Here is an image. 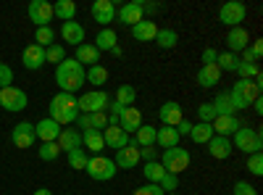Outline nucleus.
<instances>
[{
    "instance_id": "53",
    "label": "nucleus",
    "mask_w": 263,
    "mask_h": 195,
    "mask_svg": "<svg viewBox=\"0 0 263 195\" xmlns=\"http://www.w3.org/2000/svg\"><path fill=\"white\" fill-rule=\"evenodd\" d=\"M216 58H218V50H216V48H205V50H203V66H211V63H216Z\"/></svg>"
},
{
    "instance_id": "16",
    "label": "nucleus",
    "mask_w": 263,
    "mask_h": 195,
    "mask_svg": "<svg viewBox=\"0 0 263 195\" xmlns=\"http://www.w3.org/2000/svg\"><path fill=\"white\" fill-rule=\"evenodd\" d=\"M21 63L29 69V72H37V69H42L45 66V48H40V45H27L24 48V53H21Z\"/></svg>"
},
{
    "instance_id": "29",
    "label": "nucleus",
    "mask_w": 263,
    "mask_h": 195,
    "mask_svg": "<svg viewBox=\"0 0 263 195\" xmlns=\"http://www.w3.org/2000/svg\"><path fill=\"white\" fill-rule=\"evenodd\" d=\"M218 79H221V72H218L216 63H211V66H200V72H197V84H200L203 90L216 87Z\"/></svg>"
},
{
    "instance_id": "42",
    "label": "nucleus",
    "mask_w": 263,
    "mask_h": 195,
    "mask_svg": "<svg viewBox=\"0 0 263 195\" xmlns=\"http://www.w3.org/2000/svg\"><path fill=\"white\" fill-rule=\"evenodd\" d=\"M58 153H61L58 143H42V145L37 148V156H40L42 161H55V158H58Z\"/></svg>"
},
{
    "instance_id": "59",
    "label": "nucleus",
    "mask_w": 263,
    "mask_h": 195,
    "mask_svg": "<svg viewBox=\"0 0 263 195\" xmlns=\"http://www.w3.org/2000/svg\"><path fill=\"white\" fill-rule=\"evenodd\" d=\"M166 195H179V192H166Z\"/></svg>"
},
{
    "instance_id": "21",
    "label": "nucleus",
    "mask_w": 263,
    "mask_h": 195,
    "mask_svg": "<svg viewBox=\"0 0 263 195\" xmlns=\"http://www.w3.org/2000/svg\"><path fill=\"white\" fill-rule=\"evenodd\" d=\"M119 127L124 129L126 135H135L137 129L142 127V111H140L137 105H126V111H124V116H121Z\"/></svg>"
},
{
    "instance_id": "32",
    "label": "nucleus",
    "mask_w": 263,
    "mask_h": 195,
    "mask_svg": "<svg viewBox=\"0 0 263 195\" xmlns=\"http://www.w3.org/2000/svg\"><path fill=\"white\" fill-rule=\"evenodd\" d=\"M53 16H58L61 21H74L77 3L74 0H58V3H53Z\"/></svg>"
},
{
    "instance_id": "27",
    "label": "nucleus",
    "mask_w": 263,
    "mask_h": 195,
    "mask_svg": "<svg viewBox=\"0 0 263 195\" xmlns=\"http://www.w3.org/2000/svg\"><path fill=\"white\" fill-rule=\"evenodd\" d=\"M82 148L90 150V153H95V156H103V148H105L103 132H98V129H87V132H82Z\"/></svg>"
},
{
    "instance_id": "34",
    "label": "nucleus",
    "mask_w": 263,
    "mask_h": 195,
    "mask_svg": "<svg viewBox=\"0 0 263 195\" xmlns=\"http://www.w3.org/2000/svg\"><path fill=\"white\" fill-rule=\"evenodd\" d=\"M135 143L140 148H150V145H156V127H150V124H142L137 132H135Z\"/></svg>"
},
{
    "instance_id": "47",
    "label": "nucleus",
    "mask_w": 263,
    "mask_h": 195,
    "mask_svg": "<svg viewBox=\"0 0 263 195\" xmlns=\"http://www.w3.org/2000/svg\"><path fill=\"white\" fill-rule=\"evenodd\" d=\"M248 169H250L253 177H260L263 174V156L260 153H250L248 156Z\"/></svg>"
},
{
    "instance_id": "28",
    "label": "nucleus",
    "mask_w": 263,
    "mask_h": 195,
    "mask_svg": "<svg viewBox=\"0 0 263 195\" xmlns=\"http://www.w3.org/2000/svg\"><path fill=\"white\" fill-rule=\"evenodd\" d=\"M92 45L100 50V53H111L116 45H119V34L111 29V27H105V29H100L98 34H95V42Z\"/></svg>"
},
{
    "instance_id": "15",
    "label": "nucleus",
    "mask_w": 263,
    "mask_h": 195,
    "mask_svg": "<svg viewBox=\"0 0 263 195\" xmlns=\"http://www.w3.org/2000/svg\"><path fill=\"white\" fill-rule=\"evenodd\" d=\"M55 143H58V148L63 150V153H71V150L82 148V132L77 127H63Z\"/></svg>"
},
{
    "instance_id": "38",
    "label": "nucleus",
    "mask_w": 263,
    "mask_h": 195,
    "mask_svg": "<svg viewBox=\"0 0 263 195\" xmlns=\"http://www.w3.org/2000/svg\"><path fill=\"white\" fill-rule=\"evenodd\" d=\"M237 63H239V58L234 56V53H218V58H216V66H218V72H237Z\"/></svg>"
},
{
    "instance_id": "50",
    "label": "nucleus",
    "mask_w": 263,
    "mask_h": 195,
    "mask_svg": "<svg viewBox=\"0 0 263 195\" xmlns=\"http://www.w3.org/2000/svg\"><path fill=\"white\" fill-rule=\"evenodd\" d=\"M132 195H166L158 185H153V182H145V185H140L135 192H132Z\"/></svg>"
},
{
    "instance_id": "54",
    "label": "nucleus",
    "mask_w": 263,
    "mask_h": 195,
    "mask_svg": "<svg viewBox=\"0 0 263 195\" xmlns=\"http://www.w3.org/2000/svg\"><path fill=\"white\" fill-rule=\"evenodd\" d=\"M163 6L161 3H147V0H142V16L147 13V16H153V13H158Z\"/></svg>"
},
{
    "instance_id": "20",
    "label": "nucleus",
    "mask_w": 263,
    "mask_h": 195,
    "mask_svg": "<svg viewBox=\"0 0 263 195\" xmlns=\"http://www.w3.org/2000/svg\"><path fill=\"white\" fill-rule=\"evenodd\" d=\"M34 135H37V140H40V143H55V140H58V135H61V127L48 116V119H42V121H37V124H34Z\"/></svg>"
},
{
    "instance_id": "25",
    "label": "nucleus",
    "mask_w": 263,
    "mask_h": 195,
    "mask_svg": "<svg viewBox=\"0 0 263 195\" xmlns=\"http://www.w3.org/2000/svg\"><path fill=\"white\" fill-rule=\"evenodd\" d=\"M158 34V24L156 21H150V19H142L140 24L132 27V37H135L137 42H153Z\"/></svg>"
},
{
    "instance_id": "49",
    "label": "nucleus",
    "mask_w": 263,
    "mask_h": 195,
    "mask_svg": "<svg viewBox=\"0 0 263 195\" xmlns=\"http://www.w3.org/2000/svg\"><path fill=\"white\" fill-rule=\"evenodd\" d=\"M232 195H258V190H255L250 182L239 180V182H234V187H232Z\"/></svg>"
},
{
    "instance_id": "45",
    "label": "nucleus",
    "mask_w": 263,
    "mask_h": 195,
    "mask_svg": "<svg viewBox=\"0 0 263 195\" xmlns=\"http://www.w3.org/2000/svg\"><path fill=\"white\" fill-rule=\"evenodd\" d=\"M61 61H66V50L61 45H55V42H53L50 48H45V63H55V66H58Z\"/></svg>"
},
{
    "instance_id": "3",
    "label": "nucleus",
    "mask_w": 263,
    "mask_h": 195,
    "mask_svg": "<svg viewBox=\"0 0 263 195\" xmlns=\"http://www.w3.org/2000/svg\"><path fill=\"white\" fill-rule=\"evenodd\" d=\"M234 111H248V105H253V100L260 98V84H255L253 79H237L229 90Z\"/></svg>"
},
{
    "instance_id": "52",
    "label": "nucleus",
    "mask_w": 263,
    "mask_h": 195,
    "mask_svg": "<svg viewBox=\"0 0 263 195\" xmlns=\"http://www.w3.org/2000/svg\"><path fill=\"white\" fill-rule=\"evenodd\" d=\"M158 158V150L156 148H140V161H145V164H150V161H156Z\"/></svg>"
},
{
    "instance_id": "57",
    "label": "nucleus",
    "mask_w": 263,
    "mask_h": 195,
    "mask_svg": "<svg viewBox=\"0 0 263 195\" xmlns=\"http://www.w3.org/2000/svg\"><path fill=\"white\" fill-rule=\"evenodd\" d=\"M34 195H53V192H50L48 187H37V190H34Z\"/></svg>"
},
{
    "instance_id": "37",
    "label": "nucleus",
    "mask_w": 263,
    "mask_h": 195,
    "mask_svg": "<svg viewBox=\"0 0 263 195\" xmlns=\"http://www.w3.org/2000/svg\"><path fill=\"white\" fill-rule=\"evenodd\" d=\"M84 77H87V82H90V84H105L111 74H108V69H105V66L95 63V66H90V69H87V74H84Z\"/></svg>"
},
{
    "instance_id": "13",
    "label": "nucleus",
    "mask_w": 263,
    "mask_h": 195,
    "mask_svg": "<svg viewBox=\"0 0 263 195\" xmlns=\"http://www.w3.org/2000/svg\"><path fill=\"white\" fill-rule=\"evenodd\" d=\"M11 140L16 148H32L37 143V135H34V124L32 121H21L13 127V132H11Z\"/></svg>"
},
{
    "instance_id": "41",
    "label": "nucleus",
    "mask_w": 263,
    "mask_h": 195,
    "mask_svg": "<svg viewBox=\"0 0 263 195\" xmlns=\"http://www.w3.org/2000/svg\"><path fill=\"white\" fill-rule=\"evenodd\" d=\"M137 100V90L132 87V84H121V87L116 90V103H121V105H132Z\"/></svg>"
},
{
    "instance_id": "11",
    "label": "nucleus",
    "mask_w": 263,
    "mask_h": 195,
    "mask_svg": "<svg viewBox=\"0 0 263 195\" xmlns=\"http://www.w3.org/2000/svg\"><path fill=\"white\" fill-rule=\"evenodd\" d=\"M90 13H92V21H98L103 29L111 24V21H116V6H114V0H95Z\"/></svg>"
},
{
    "instance_id": "19",
    "label": "nucleus",
    "mask_w": 263,
    "mask_h": 195,
    "mask_svg": "<svg viewBox=\"0 0 263 195\" xmlns=\"http://www.w3.org/2000/svg\"><path fill=\"white\" fill-rule=\"evenodd\" d=\"M213 135H218V137H232L239 127H242V121H239L237 116H216L213 119Z\"/></svg>"
},
{
    "instance_id": "26",
    "label": "nucleus",
    "mask_w": 263,
    "mask_h": 195,
    "mask_svg": "<svg viewBox=\"0 0 263 195\" xmlns=\"http://www.w3.org/2000/svg\"><path fill=\"white\" fill-rule=\"evenodd\" d=\"M74 61L82 63V66H95V63H100V50L92 45V42H82V45L77 48Z\"/></svg>"
},
{
    "instance_id": "8",
    "label": "nucleus",
    "mask_w": 263,
    "mask_h": 195,
    "mask_svg": "<svg viewBox=\"0 0 263 195\" xmlns=\"http://www.w3.org/2000/svg\"><path fill=\"white\" fill-rule=\"evenodd\" d=\"M161 166L168 171V174H182V171H187V166H190V150H184V148H168V150H163V161H161Z\"/></svg>"
},
{
    "instance_id": "9",
    "label": "nucleus",
    "mask_w": 263,
    "mask_h": 195,
    "mask_svg": "<svg viewBox=\"0 0 263 195\" xmlns=\"http://www.w3.org/2000/svg\"><path fill=\"white\" fill-rule=\"evenodd\" d=\"M27 103H29V98H27V93L21 90V87H0V105H3V111H8V114H18V111H24L27 108Z\"/></svg>"
},
{
    "instance_id": "12",
    "label": "nucleus",
    "mask_w": 263,
    "mask_h": 195,
    "mask_svg": "<svg viewBox=\"0 0 263 195\" xmlns=\"http://www.w3.org/2000/svg\"><path fill=\"white\" fill-rule=\"evenodd\" d=\"M114 164H116V169H135V166L140 164V145H137L135 140H129L126 148L116 150Z\"/></svg>"
},
{
    "instance_id": "2",
    "label": "nucleus",
    "mask_w": 263,
    "mask_h": 195,
    "mask_svg": "<svg viewBox=\"0 0 263 195\" xmlns=\"http://www.w3.org/2000/svg\"><path fill=\"white\" fill-rule=\"evenodd\" d=\"M48 111H50V119H53L58 127H69V124H77V119H79L77 98H74L71 93H58V95L50 100Z\"/></svg>"
},
{
    "instance_id": "39",
    "label": "nucleus",
    "mask_w": 263,
    "mask_h": 195,
    "mask_svg": "<svg viewBox=\"0 0 263 195\" xmlns=\"http://www.w3.org/2000/svg\"><path fill=\"white\" fill-rule=\"evenodd\" d=\"M66 156H69V166L77 169V171H84L87 161H90V156L84 153V148H77V150H71V153H66Z\"/></svg>"
},
{
    "instance_id": "14",
    "label": "nucleus",
    "mask_w": 263,
    "mask_h": 195,
    "mask_svg": "<svg viewBox=\"0 0 263 195\" xmlns=\"http://www.w3.org/2000/svg\"><path fill=\"white\" fill-rule=\"evenodd\" d=\"M116 16H119L121 24H126V27L140 24V21L145 19L142 16V0H129V3H124L121 11H116Z\"/></svg>"
},
{
    "instance_id": "55",
    "label": "nucleus",
    "mask_w": 263,
    "mask_h": 195,
    "mask_svg": "<svg viewBox=\"0 0 263 195\" xmlns=\"http://www.w3.org/2000/svg\"><path fill=\"white\" fill-rule=\"evenodd\" d=\"M174 129H177V132H179V137H182V135H190V132H192V121L182 119V121H179L177 127H174Z\"/></svg>"
},
{
    "instance_id": "10",
    "label": "nucleus",
    "mask_w": 263,
    "mask_h": 195,
    "mask_svg": "<svg viewBox=\"0 0 263 195\" xmlns=\"http://www.w3.org/2000/svg\"><path fill=\"white\" fill-rule=\"evenodd\" d=\"M27 13H29V21H34V27H50L53 3H48V0H32Z\"/></svg>"
},
{
    "instance_id": "56",
    "label": "nucleus",
    "mask_w": 263,
    "mask_h": 195,
    "mask_svg": "<svg viewBox=\"0 0 263 195\" xmlns=\"http://www.w3.org/2000/svg\"><path fill=\"white\" fill-rule=\"evenodd\" d=\"M253 111H255L258 116L263 114V100H260V98H258V100H253Z\"/></svg>"
},
{
    "instance_id": "31",
    "label": "nucleus",
    "mask_w": 263,
    "mask_h": 195,
    "mask_svg": "<svg viewBox=\"0 0 263 195\" xmlns=\"http://www.w3.org/2000/svg\"><path fill=\"white\" fill-rule=\"evenodd\" d=\"M213 111H216V116H237L234 105H232V98H229V90L227 93H218L213 98Z\"/></svg>"
},
{
    "instance_id": "7",
    "label": "nucleus",
    "mask_w": 263,
    "mask_h": 195,
    "mask_svg": "<svg viewBox=\"0 0 263 195\" xmlns=\"http://www.w3.org/2000/svg\"><path fill=\"white\" fill-rule=\"evenodd\" d=\"M108 103H111V95L105 90H90L77 100V108L79 114H100V111H108Z\"/></svg>"
},
{
    "instance_id": "17",
    "label": "nucleus",
    "mask_w": 263,
    "mask_h": 195,
    "mask_svg": "<svg viewBox=\"0 0 263 195\" xmlns=\"http://www.w3.org/2000/svg\"><path fill=\"white\" fill-rule=\"evenodd\" d=\"M158 119L163 121V127H177V124L184 119L182 105H179L177 100H166V103L158 108Z\"/></svg>"
},
{
    "instance_id": "1",
    "label": "nucleus",
    "mask_w": 263,
    "mask_h": 195,
    "mask_svg": "<svg viewBox=\"0 0 263 195\" xmlns=\"http://www.w3.org/2000/svg\"><path fill=\"white\" fill-rule=\"evenodd\" d=\"M87 69L82 66V63H77L74 58H66V61H61L58 66H55V82H58V87H61V93H77L82 84L87 82Z\"/></svg>"
},
{
    "instance_id": "23",
    "label": "nucleus",
    "mask_w": 263,
    "mask_h": 195,
    "mask_svg": "<svg viewBox=\"0 0 263 195\" xmlns=\"http://www.w3.org/2000/svg\"><path fill=\"white\" fill-rule=\"evenodd\" d=\"M232 140L229 137H218V135H213L211 137V143H208V153L216 158V161H227L229 156H232Z\"/></svg>"
},
{
    "instance_id": "58",
    "label": "nucleus",
    "mask_w": 263,
    "mask_h": 195,
    "mask_svg": "<svg viewBox=\"0 0 263 195\" xmlns=\"http://www.w3.org/2000/svg\"><path fill=\"white\" fill-rule=\"evenodd\" d=\"M111 56H116V58H121V56H124V50H121V45H116V48L111 50Z\"/></svg>"
},
{
    "instance_id": "24",
    "label": "nucleus",
    "mask_w": 263,
    "mask_h": 195,
    "mask_svg": "<svg viewBox=\"0 0 263 195\" xmlns=\"http://www.w3.org/2000/svg\"><path fill=\"white\" fill-rule=\"evenodd\" d=\"M103 140H105V148H114V150H121L129 145V135L124 132L121 127H105L103 129Z\"/></svg>"
},
{
    "instance_id": "36",
    "label": "nucleus",
    "mask_w": 263,
    "mask_h": 195,
    "mask_svg": "<svg viewBox=\"0 0 263 195\" xmlns=\"http://www.w3.org/2000/svg\"><path fill=\"white\" fill-rule=\"evenodd\" d=\"M142 174H145V180H147V182L158 185V182L163 180V174H166V169L161 166V161H150V164H145V166H142Z\"/></svg>"
},
{
    "instance_id": "51",
    "label": "nucleus",
    "mask_w": 263,
    "mask_h": 195,
    "mask_svg": "<svg viewBox=\"0 0 263 195\" xmlns=\"http://www.w3.org/2000/svg\"><path fill=\"white\" fill-rule=\"evenodd\" d=\"M11 84H13V72L6 63H0V87H11Z\"/></svg>"
},
{
    "instance_id": "18",
    "label": "nucleus",
    "mask_w": 263,
    "mask_h": 195,
    "mask_svg": "<svg viewBox=\"0 0 263 195\" xmlns=\"http://www.w3.org/2000/svg\"><path fill=\"white\" fill-rule=\"evenodd\" d=\"M248 45H250V32L245 29V27H234V29H229V34H227V48H229V53H239V50H248Z\"/></svg>"
},
{
    "instance_id": "43",
    "label": "nucleus",
    "mask_w": 263,
    "mask_h": 195,
    "mask_svg": "<svg viewBox=\"0 0 263 195\" xmlns=\"http://www.w3.org/2000/svg\"><path fill=\"white\" fill-rule=\"evenodd\" d=\"M237 74H239V79H255V77L260 74V69H258V63L239 61V63H237Z\"/></svg>"
},
{
    "instance_id": "35",
    "label": "nucleus",
    "mask_w": 263,
    "mask_h": 195,
    "mask_svg": "<svg viewBox=\"0 0 263 195\" xmlns=\"http://www.w3.org/2000/svg\"><path fill=\"white\" fill-rule=\"evenodd\" d=\"M177 42H179V34L174 29H158V34H156V45L158 48L171 50V48H177Z\"/></svg>"
},
{
    "instance_id": "48",
    "label": "nucleus",
    "mask_w": 263,
    "mask_h": 195,
    "mask_svg": "<svg viewBox=\"0 0 263 195\" xmlns=\"http://www.w3.org/2000/svg\"><path fill=\"white\" fill-rule=\"evenodd\" d=\"M158 187H161V190H166V192H174V190L179 187V177H177V174H168V171H166L163 180L158 182Z\"/></svg>"
},
{
    "instance_id": "30",
    "label": "nucleus",
    "mask_w": 263,
    "mask_h": 195,
    "mask_svg": "<svg viewBox=\"0 0 263 195\" xmlns=\"http://www.w3.org/2000/svg\"><path fill=\"white\" fill-rule=\"evenodd\" d=\"M156 145L158 148H177L179 145V132L174 127H161V129H156Z\"/></svg>"
},
{
    "instance_id": "4",
    "label": "nucleus",
    "mask_w": 263,
    "mask_h": 195,
    "mask_svg": "<svg viewBox=\"0 0 263 195\" xmlns=\"http://www.w3.org/2000/svg\"><path fill=\"white\" fill-rule=\"evenodd\" d=\"M232 148L234 150H242L245 156L250 153H260V148H263V137H260V129L255 127H239L237 132L232 135Z\"/></svg>"
},
{
    "instance_id": "22",
    "label": "nucleus",
    "mask_w": 263,
    "mask_h": 195,
    "mask_svg": "<svg viewBox=\"0 0 263 195\" xmlns=\"http://www.w3.org/2000/svg\"><path fill=\"white\" fill-rule=\"evenodd\" d=\"M61 37H63V42H69V45L79 48L82 42H84V27L79 24V21H63Z\"/></svg>"
},
{
    "instance_id": "46",
    "label": "nucleus",
    "mask_w": 263,
    "mask_h": 195,
    "mask_svg": "<svg viewBox=\"0 0 263 195\" xmlns=\"http://www.w3.org/2000/svg\"><path fill=\"white\" fill-rule=\"evenodd\" d=\"M197 119H200L203 124H213V119H216L213 103H200V105H197Z\"/></svg>"
},
{
    "instance_id": "40",
    "label": "nucleus",
    "mask_w": 263,
    "mask_h": 195,
    "mask_svg": "<svg viewBox=\"0 0 263 195\" xmlns=\"http://www.w3.org/2000/svg\"><path fill=\"white\" fill-rule=\"evenodd\" d=\"M53 40H55V32H53L50 27H37V32H34V45H40V48H50V45H53Z\"/></svg>"
},
{
    "instance_id": "44",
    "label": "nucleus",
    "mask_w": 263,
    "mask_h": 195,
    "mask_svg": "<svg viewBox=\"0 0 263 195\" xmlns=\"http://www.w3.org/2000/svg\"><path fill=\"white\" fill-rule=\"evenodd\" d=\"M260 56H263V40H250V48L245 50V58H242V61H248V63H258Z\"/></svg>"
},
{
    "instance_id": "33",
    "label": "nucleus",
    "mask_w": 263,
    "mask_h": 195,
    "mask_svg": "<svg viewBox=\"0 0 263 195\" xmlns=\"http://www.w3.org/2000/svg\"><path fill=\"white\" fill-rule=\"evenodd\" d=\"M190 137H192V143H197V145H208L211 137H213V127H211V124H203V121H197V124H192Z\"/></svg>"
},
{
    "instance_id": "6",
    "label": "nucleus",
    "mask_w": 263,
    "mask_h": 195,
    "mask_svg": "<svg viewBox=\"0 0 263 195\" xmlns=\"http://www.w3.org/2000/svg\"><path fill=\"white\" fill-rule=\"evenodd\" d=\"M245 16H248V6L242 3V0H227V3L218 8V21H221L224 27H229V29L242 24Z\"/></svg>"
},
{
    "instance_id": "5",
    "label": "nucleus",
    "mask_w": 263,
    "mask_h": 195,
    "mask_svg": "<svg viewBox=\"0 0 263 195\" xmlns=\"http://www.w3.org/2000/svg\"><path fill=\"white\" fill-rule=\"evenodd\" d=\"M87 174H90V180L95 182H108V180H114L116 177V164L114 158H105V156H92L90 161H87Z\"/></svg>"
}]
</instances>
